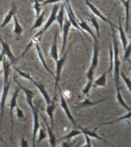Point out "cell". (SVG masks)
I'll return each instance as SVG.
<instances>
[{"instance_id":"obj_21","label":"cell","mask_w":131,"mask_h":147,"mask_svg":"<svg viewBox=\"0 0 131 147\" xmlns=\"http://www.w3.org/2000/svg\"><path fill=\"white\" fill-rule=\"evenodd\" d=\"M80 130H81V133H82L83 134H87V135L88 136H90V137L95 138V139H97V140H101V141H103L104 143H107V144H109V145H110V146H115L114 145H113L112 143H110V142H108V141H107L106 140H104V139H103L102 137H101V136H100L99 135H97V133L95 131L90 130V129H87V128H84V127H82V128L80 129Z\"/></svg>"},{"instance_id":"obj_28","label":"cell","mask_w":131,"mask_h":147,"mask_svg":"<svg viewBox=\"0 0 131 147\" xmlns=\"http://www.w3.org/2000/svg\"><path fill=\"white\" fill-rule=\"evenodd\" d=\"M45 11H41L40 15L38 17H36V20L34 22V25H32V27L31 28L30 31L32 32L34 29H36L38 28H40L44 22V16H45Z\"/></svg>"},{"instance_id":"obj_23","label":"cell","mask_w":131,"mask_h":147,"mask_svg":"<svg viewBox=\"0 0 131 147\" xmlns=\"http://www.w3.org/2000/svg\"><path fill=\"white\" fill-rule=\"evenodd\" d=\"M105 100V99H102V100H100L97 101H91L89 98H86L84 101L82 102H80L77 104V108H84L87 107H93V106L97 105L99 103H102L103 101Z\"/></svg>"},{"instance_id":"obj_26","label":"cell","mask_w":131,"mask_h":147,"mask_svg":"<svg viewBox=\"0 0 131 147\" xmlns=\"http://www.w3.org/2000/svg\"><path fill=\"white\" fill-rule=\"evenodd\" d=\"M78 24L79 25V27L83 30V31H84L85 32H87L88 34H90V36L93 38H97V36L94 34V33L93 32V31L91 30V28L88 26L87 25V23L84 21H82V20H80V21H78Z\"/></svg>"},{"instance_id":"obj_18","label":"cell","mask_w":131,"mask_h":147,"mask_svg":"<svg viewBox=\"0 0 131 147\" xmlns=\"http://www.w3.org/2000/svg\"><path fill=\"white\" fill-rule=\"evenodd\" d=\"M16 11H17V7L16 6V5L14 4V3H12V4H11V9H10V10L8 11V13L5 15L4 19L2 21V25H1V28H2L5 27V26L11 22V18H13V16L16 15Z\"/></svg>"},{"instance_id":"obj_8","label":"cell","mask_w":131,"mask_h":147,"mask_svg":"<svg viewBox=\"0 0 131 147\" xmlns=\"http://www.w3.org/2000/svg\"><path fill=\"white\" fill-rule=\"evenodd\" d=\"M10 85H11V80L9 79V81L5 84H3V87L2 90L1 98H0V129L2 128V118H3V115H4L5 103L7 96H8L9 89H10Z\"/></svg>"},{"instance_id":"obj_5","label":"cell","mask_w":131,"mask_h":147,"mask_svg":"<svg viewBox=\"0 0 131 147\" xmlns=\"http://www.w3.org/2000/svg\"><path fill=\"white\" fill-rule=\"evenodd\" d=\"M57 89H58V91H59V94H60V105H61V107L62 110H64V112L65 113V114H66L67 117H68V119L70 120V122H71V123L73 124V126H74L75 128L80 129L82 128V126H80L78 125L77 121H76L75 119H74V117L73 114L71 113V110H70V109L68 108V103H67L66 102V100H65V98H64L63 92L61 91V90L59 86L57 87Z\"/></svg>"},{"instance_id":"obj_11","label":"cell","mask_w":131,"mask_h":147,"mask_svg":"<svg viewBox=\"0 0 131 147\" xmlns=\"http://www.w3.org/2000/svg\"><path fill=\"white\" fill-rule=\"evenodd\" d=\"M0 45H1V48H2V51H1V53L3 54L9 60V61H10V63L11 64H13L14 62H16L18 58H16L15 57V55L11 52V48H10V46L9 45V44L5 42L2 39L1 35H0Z\"/></svg>"},{"instance_id":"obj_9","label":"cell","mask_w":131,"mask_h":147,"mask_svg":"<svg viewBox=\"0 0 131 147\" xmlns=\"http://www.w3.org/2000/svg\"><path fill=\"white\" fill-rule=\"evenodd\" d=\"M14 78V80H15V82L17 84V85L18 86V87H19V89L22 90L23 92H24V94H25V100H26V102H27V103L28 104V106L30 107V108H31V110H32V112H33V111H34V110H36L37 108L38 107H35L34 105V103H33V98H34V95H35V94H34V92L32 91V90H29L28 88H27V87H24V86H22V85L20 83L18 82V80H16V78Z\"/></svg>"},{"instance_id":"obj_31","label":"cell","mask_w":131,"mask_h":147,"mask_svg":"<svg viewBox=\"0 0 131 147\" xmlns=\"http://www.w3.org/2000/svg\"><path fill=\"white\" fill-rule=\"evenodd\" d=\"M123 5L125 9V13H126V17H125V25H126V32H129V11H130V0H126V2L123 3Z\"/></svg>"},{"instance_id":"obj_17","label":"cell","mask_w":131,"mask_h":147,"mask_svg":"<svg viewBox=\"0 0 131 147\" xmlns=\"http://www.w3.org/2000/svg\"><path fill=\"white\" fill-rule=\"evenodd\" d=\"M56 109V105H55V98L53 97L50 103L47 104V107H46V113L48 115V118L50 119L51 125V128L53 129L54 126V113Z\"/></svg>"},{"instance_id":"obj_36","label":"cell","mask_w":131,"mask_h":147,"mask_svg":"<svg viewBox=\"0 0 131 147\" xmlns=\"http://www.w3.org/2000/svg\"><path fill=\"white\" fill-rule=\"evenodd\" d=\"M93 81L94 80H87V82L85 85V87L83 88L82 90V93L85 96H88V94L90 93V90L91 89L92 86H93Z\"/></svg>"},{"instance_id":"obj_38","label":"cell","mask_w":131,"mask_h":147,"mask_svg":"<svg viewBox=\"0 0 131 147\" xmlns=\"http://www.w3.org/2000/svg\"><path fill=\"white\" fill-rule=\"evenodd\" d=\"M15 109L16 110V117H17V118H18L19 120H21V121H25L26 119H25V115H24V113H23V110L18 107V106H16Z\"/></svg>"},{"instance_id":"obj_40","label":"cell","mask_w":131,"mask_h":147,"mask_svg":"<svg viewBox=\"0 0 131 147\" xmlns=\"http://www.w3.org/2000/svg\"><path fill=\"white\" fill-rule=\"evenodd\" d=\"M62 1V0H44L42 3H41V6L45 5H48V4H53V3H57Z\"/></svg>"},{"instance_id":"obj_6","label":"cell","mask_w":131,"mask_h":147,"mask_svg":"<svg viewBox=\"0 0 131 147\" xmlns=\"http://www.w3.org/2000/svg\"><path fill=\"white\" fill-rule=\"evenodd\" d=\"M58 9H59V6L57 5H55L54 6H53V9H52V11L51 12L50 14V16H49V18H48V20L46 22L45 25H44V27L41 28L40 31H39L38 33L34 35V38H36V39H38L40 40V38H41V34L45 33V32L47 31V30L50 28V26L52 25L53 23L55 22V20H56V15H57V12L58 11Z\"/></svg>"},{"instance_id":"obj_24","label":"cell","mask_w":131,"mask_h":147,"mask_svg":"<svg viewBox=\"0 0 131 147\" xmlns=\"http://www.w3.org/2000/svg\"><path fill=\"white\" fill-rule=\"evenodd\" d=\"M107 72L105 71L101 76H99L97 79L94 80L93 85H94V87H105L107 84Z\"/></svg>"},{"instance_id":"obj_27","label":"cell","mask_w":131,"mask_h":147,"mask_svg":"<svg viewBox=\"0 0 131 147\" xmlns=\"http://www.w3.org/2000/svg\"><path fill=\"white\" fill-rule=\"evenodd\" d=\"M116 98H117V100L118 102L120 105L123 107L126 110V111H129V110H131L130 107H129L126 103L124 101L123 96H122V94L120 93V90H116Z\"/></svg>"},{"instance_id":"obj_3","label":"cell","mask_w":131,"mask_h":147,"mask_svg":"<svg viewBox=\"0 0 131 147\" xmlns=\"http://www.w3.org/2000/svg\"><path fill=\"white\" fill-rule=\"evenodd\" d=\"M14 69L16 70V72H17V73H18L21 77H22V78L30 80V81H31V82H32V84H33L37 87V89L38 90L39 92L41 93V94L42 95V96H43V98L45 99V100L47 104H48V103H50L51 101V99L49 94H48V93L47 92V90H46L45 87L44 86L43 84H40V83L37 82L36 80H34V79H33V78L31 77L29 73H27V72H25V71H21V70L18 69L17 67H14Z\"/></svg>"},{"instance_id":"obj_1","label":"cell","mask_w":131,"mask_h":147,"mask_svg":"<svg viewBox=\"0 0 131 147\" xmlns=\"http://www.w3.org/2000/svg\"><path fill=\"white\" fill-rule=\"evenodd\" d=\"M111 31H112V38L113 43V80L115 83L116 90H120V60L119 57V48H118V44H117V36L115 32L114 27L113 25H110Z\"/></svg>"},{"instance_id":"obj_2","label":"cell","mask_w":131,"mask_h":147,"mask_svg":"<svg viewBox=\"0 0 131 147\" xmlns=\"http://www.w3.org/2000/svg\"><path fill=\"white\" fill-rule=\"evenodd\" d=\"M94 42L93 45V55H92L91 61L88 70L86 74V77H87L88 80H94V72H95V69H96L97 64H98V55H99V45H98V38H94Z\"/></svg>"},{"instance_id":"obj_45","label":"cell","mask_w":131,"mask_h":147,"mask_svg":"<svg viewBox=\"0 0 131 147\" xmlns=\"http://www.w3.org/2000/svg\"><path fill=\"white\" fill-rule=\"evenodd\" d=\"M119 1H120V2H121L122 4H123V3H124V2H126V0H119Z\"/></svg>"},{"instance_id":"obj_44","label":"cell","mask_w":131,"mask_h":147,"mask_svg":"<svg viewBox=\"0 0 131 147\" xmlns=\"http://www.w3.org/2000/svg\"><path fill=\"white\" fill-rule=\"evenodd\" d=\"M3 56H5V55H3V54H2V53H1V54H0V62H2V58H3Z\"/></svg>"},{"instance_id":"obj_12","label":"cell","mask_w":131,"mask_h":147,"mask_svg":"<svg viewBox=\"0 0 131 147\" xmlns=\"http://www.w3.org/2000/svg\"><path fill=\"white\" fill-rule=\"evenodd\" d=\"M71 26V22H69L68 18H64V24H63V27H62V45L61 49V55H63V53L66 50V44L67 40H68V35L69 30Z\"/></svg>"},{"instance_id":"obj_32","label":"cell","mask_w":131,"mask_h":147,"mask_svg":"<svg viewBox=\"0 0 131 147\" xmlns=\"http://www.w3.org/2000/svg\"><path fill=\"white\" fill-rule=\"evenodd\" d=\"M90 20V22L93 25L94 28L96 30V34H97V38H99L101 34H100V25H99L98 22L97 20V18L94 17V15H89Z\"/></svg>"},{"instance_id":"obj_29","label":"cell","mask_w":131,"mask_h":147,"mask_svg":"<svg viewBox=\"0 0 131 147\" xmlns=\"http://www.w3.org/2000/svg\"><path fill=\"white\" fill-rule=\"evenodd\" d=\"M81 130L80 129H73L70 132V133H68L67 135H65L64 136H63L62 138H61L60 139V141L61 140H71V139H72V138L75 137V136H78L80 135L81 134Z\"/></svg>"},{"instance_id":"obj_20","label":"cell","mask_w":131,"mask_h":147,"mask_svg":"<svg viewBox=\"0 0 131 147\" xmlns=\"http://www.w3.org/2000/svg\"><path fill=\"white\" fill-rule=\"evenodd\" d=\"M117 29L119 31V35L120 38V41H121L122 46H123V48H124V51L125 50L128 45V40H127V38H126V35L125 34V32L124 31V28L122 27L121 24V18L120 17H119V26H117Z\"/></svg>"},{"instance_id":"obj_41","label":"cell","mask_w":131,"mask_h":147,"mask_svg":"<svg viewBox=\"0 0 131 147\" xmlns=\"http://www.w3.org/2000/svg\"><path fill=\"white\" fill-rule=\"evenodd\" d=\"M84 135L85 140H86V143H85L84 146H91L92 144H91V142H90V136H88L87 134H84Z\"/></svg>"},{"instance_id":"obj_46","label":"cell","mask_w":131,"mask_h":147,"mask_svg":"<svg viewBox=\"0 0 131 147\" xmlns=\"http://www.w3.org/2000/svg\"><path fill=\"white\" fill-rule=\"evenodd\" d=\"M0 140H1V142H3V140H2V138H1V137H0Z\"/></svg>"},{"instance_id":"obj_37","label":"cell","mask_w":131,"mask_h":147,"mask_svg":"<svg viewBox=\"0 0 131 147\" xmlns=\"http://www.w3.org/2000/svg\"><path fill=\"white\" fill-rule=\"evenodd\" d=\"M38 132V138L35 140V142H41L42 140H45V139H46V138L48 137V135L46 134L45 132L44 131L43 129L39 128Z\"/></svg>"},{"instance_id":"obj_13","label":"cell","mask_w":131,"mask_h":147,"mask_svg":"<svg viewBox=\"0 0 131 147\" xmlns=\"http://www.w3.org/2000/svg\"><path fill=\"white\" fill-rule=\"evenodd\" d=\"M84 2H85V3H86V5H87V6L89 7V9H90V11H91V12H92V13H93V14H94V15H95V16H97L98 18H101V20L103 21L104 22L108 23V24H109V25H113V27H114L115 28H117V25H115L114 24H113V23L111 22L110 21L108 20L107 18H106L105 16H103V14L101 13V11H99L98 9H97L96 7L94 6V5L92 4L91 2H90L89 0H84Z\"/></svg>"},{"instance_id":"obj_35","label":"cell","mask_w":131,"mask_h":147,"mask_svg":"<svg viewBox=\"0 0 131 147\" xmlns=\"http://www.w3.org/2000/svg\"><path fill=\"white\" fill-rule=\"evenodd\" d=\"M120 77L122 78V80H124V82L125 83L127 89H128V91L130 93L131 92V88H130V78H127L125 74L122 71H120Z\"/></svg>"},{"instance_id":"obj_34","label":"cell","mask_w":131,"mask_h":147,"mask_svg":"<svg viewBox=\"0 0 131 147\" xmlns=\"http://www.w3.org/2000/svg\"><path fill=\"white\" fill-rule=\"evenodd\" d=\"M44 0H34V10L35 12V17L40 15L41 12V2H42Z\"/></svg>"},{"instance_id":"obj_16","label":"cell","mask_w":131,"mask_h":147,"mask_svg":"<svg viewBox=\"0 0 131 147\" xmlns=\"http://www.w3.org/2000/svg\"><path fill=\"white\" fill-rule=\"evenodd\" d=\"M2 67H3V74H4V82L3 84H5L9 80V75H10V69H11V64L9 61H8L5 56H3L2 58Z\"/></svg>"},{"instance_id":"obj_39","label":"cell","mask_w":131,"mask_h":147,"mask_svg":"<svg viewBox=\"0 0 131 147\" xmlns=\"http://www.w3.org/2000/svg\"><path fill=\"white\" fill-rule=\"evenodd\" d=\"M130 44L129 43L126 48L124 50V61H126L130 58Z\"/></svg>"},{"instance_id":"obj_30","label":"cell","mask_w":131,"mask_h":147,"mask_svg":"<svg viewBox=\"0 0 131 147\" xmlns=\"http://www.w3.org/2000/svg\"><path fill=\"white\" fill-rule=\"evenodd\" d=\"M130 111L131 110H129V111H127L126 113H125V114L123 115L122 117H119V118L113 119V120H111V121L106 122V123H100L99 125H110V124L114 123H117V122L122 121V120H124V119H130Z\"/></svg>"},{"instance_id":"obj_15","label":"cell","mask_w":131,"mask_h":147,"mask_svg":"<svg viewBox=\"0 0 131 147\" xmlns=\"http://www.w3.org/2000/svg\"><path fill=\"white\" fill-rule=\"evenodd\" d=\"M41 118H42V119H43L44 123H45V125L46 126V129H47V131H48V134H47V135H48L49 144H50L51 146H56V145H57V141H56V137H55V134L53 133L51 126L48 123V122H47V120H46L43 115L41 114Z\"/></svg>"},{"instance_id":"obj_19","label":"cell","mask_w":131,"mask_h":147,"mask_svg":"<svg viewBox=\"0 0 131 147\" xmlns=\"http://www.w3.org/2000/svg\"><path fill=\"white\" fill-rule=\"evenodd\" d=\"M50 56L55 61H56L58 59V57H59L58 51H57V32H56L55 33L54 41H53L52 45L51 46Z\"/></svg>"},{"instance_id":"obj_10","label":"cell","mask_w":131,"mask_h":147,"mask_svg":"<svg viewBox=\"0 0 131 147\" xmlns=\"http://www.w3.org/2000/svg\"><path fill=\"white\" fill-rule=\"evenodd\" d=\"M19 91H20V89H19V87L17 88V89L14 91L13 94H12V96H11V100H10V111H9V113H10V120H11V138H12V133H13V126H14V121H13V118H14V115H13V112H14V109L16 108V107L17 106V98H18V95L19 94Z\"/></svg>"},{"instance_id":"obj_33","label":"cell","mask_w":131,"mask_h":147,"mask_svg":"<svg viewBox=\"0 0 131 147\" xmlns=\"http://www.w3.org/2000/svg\"><path fill=\"white\" fill-rule=\"evenodd\" d=\"M109 55H110V66H109V69L108 71H107V73H110L112 76L113 69V48L112 45H110L109 47Z\"/></svg>"},{"instance_id":"obj_43","label":"cell","mask_w":131,"mask_h":147,"mask_svg":"<svg viewBox=\"0 0 131 147\" xmlns=\"http://www.w3.org/2000/svg\"><path fill=\"white\" fill-rule=\"evenodd\" d=\"M74 142H72V143H70V142H63L61 144L62 146H73Z\"/></svg>"},{"instance_id":"obj_4","label":"cell","mask_w":131,"mask_h":147,"mask_svg":"<svg viewBox=\"0 0 131 147\" xmlns=\"http://www.w3.org/2000/svg\"><path fill=\"white\" fill-rule=\"evenodd\" d=\"M71 49V46L69 47L67 50H65L63 55H61V57H58V59L55 61L56 64V68H55V89H54V97L56 98V93H57V87L59 86L58 83H59L60 78H61V72L62 67L64 66V63L66 61L67 56L68 54L69 51Z\"/></svg>"},{"instance_id":"obj_42","label":"cell","mask_w":131,"mask_h":147,"mask_svg":"<svg viewBox=\"0 0 131 147\" xmlns=\"http://www.w3.org/2000/svg\"><path fill=\"white\" fill-rule=\"evenodd\" d=\"M20 146H23V147L28 146V143L27 141L25 140V139L24 138V136H22V138H21Z\"/></svg>"},{"instance_id":"obj_7","label":"cell","mask_w":131,"mask_h":147,"mask_svg":"<svg viewBox=\"0 0 131 147\" xmlns=\"http://www.w3.org/2000/svg\"><path fill=\"white\" fill-rule=\"evenodd\" d=\"M64 9H66L67 15H68V19L69 22H71V25H73L76 29L78 30L80 32H82L83 34H84L85 36L87 37L86 32H85L84 31H83V30L79 27V25H78V20H77V18H76L75 15H74V13L73 9H72V8H71L69 0H64Z\"/></svg>"},{"instance_id":"obj_14","label":"cell","mask_w":131,"mask_h":147,"mask_svg":"<svg viewBox=\"0 0 131 147\" xmlns=\"http://www.w3.org/2000/svg\"><path fill=\"white\" fill-rule=\"evenodd\" d=\"M34 46H35V50H36V53H37V56H38V58L39 61L41 62V64L43 65V67H45L46 71H48V73L51 74L53 78H55V74L53 73L52 71L51 70L49 67H48V64L46 63V61L45 59V57H44V55L43 53H42V51H41V48H40V46H39V44L38 42L34 44Z\"/></svg>"},{"instance_id":"obj_22","label":"cell","mask_w":131,"mask_h":147,"mask_svg":"<svg viewBox=\"0 0 131 147\" xmlns=\"http://www.w3.org/2000/svg\"><path fill=\"white\" fill-rule=\"evenodd\" d=\"M56 22L58 23L59 25V30L60 32H61L62 27H63V24L64 22V4H61L60 5V9L56 15Z\"/></svg>"},{"instance_id":"obj_25","label":"cell","mask_w":131,"mask_h":147,"mask_svg":"<svg viewBox=\"0 0 131 147\" xmlns=\"http://www.w3.org/2000/svg\"><path fill=\"white\" fill-rule=\"evenodd\" d=\"M13 21H14V28H13V33L18 37L22 36L23 33V28L20 25V23L18 22V18L16 16V15L13 16Z\"/></svg>"}]
</instances>
